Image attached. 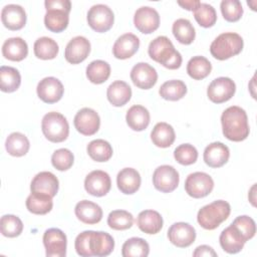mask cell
I'll list each match as a JSON object with an SVG mask.
<instances>
[{
    "mask_svg": "<svg viewBox=\"0 0 257 257\" xmlns=\"http://www.w3.org/2000/svg\"><path fill=\"white\" fill-rule=\"evenodd\" d=\"M74 248L82 257L107 256L114 248L113 238L102 231H83L75 238Z\"/></svg>",
    "mask_w": 257,
    "mask_h": 257,
    "instance_id": "6da1fadb",
    "label": "cell"
},
{
    "mask_svg": "<svg viewBox=\"0 0 257 257\" xmlns=\"http://www.w3.org/2000/svg\"><path fill=\"white\" fill-rule=\"evenodd\" d=\"M223 135L230 141L242 142L249 136V124L246 111L237 105L226 108L221 115Z\"/></svg>",
    "mask_w": 257,
    "mask_h": 257,
    "instance_id": "7a4b0ae2",
    "label": "cell"
},
{
    "mask_svg": "<svg viewBox=\"0 0 257 257\" xmlns=\"http://www.w3.org/2000/svg\"><path fill=\"white\" fill-rule=\"evenodd\" d=\"M148 53L150 57L168 69H177L182 64V55L175 49L167 36H158L151 41Z\"/></svg>",
    "mask_w": 257,
    "mask_h": 257,
    "instance_id": "3957f363",
    "label": "cell"
},
{
    "mask_svg": "<svg viewBox=\"0 0 257 257\" xmlns=\"http://www.w3.org/2000/svg\"><path fill=\"white\" fill-rule=\"evenodd\" d=\"M44 5L46 8L45 27L55 33L65 30L69 22L71 2L69 0H46Z\"/></svg>",
    "mask_w": 257,
    "mask_h": 257,
    "instance_id": "277c9868",
    "label": "cell"
},
{
    "mask_svg": "<svg viewBox=\"0 0 257 257\" xmlns=\"http://www.w3.org/2000/svg\"><path fill=\"white\" fill-rule=\"evenodd\" d=\"M230 213V204L223 200H217L199 210L197 221L202 228L206 230H214L227 220Z\"/></svg>",
    "mask_w": 257,
    "mask_h": 257,
    "instance_id": "5b68a950",
    "label": "cell"
},
{
    "mask_svg": "<svg viewBox=\"0 0 257 257\" xmlns=\"http://www.w3.org/2000/svg\"><path fill=\"white\" fill-rule=\"evenodd\" d=\"M243 45V38L238 33L225 32L214 39L210 46V52L216 59L226 60L239 54Z\"/></svg>",
    "mask_w": 257,
    "mask_h": 257,
    "instance_id": "8992f818",
    "label": "cell"
},
{
    "mask_svg": "<svg viewBox=\"0 0 257 257\" xmlns=\"http://www.w3.org/2000/svg\"><path fill=\"white\" fill-rule=\"evenodd\" d=\"M44 137L52 143H61L69 135V124L65 116L56 111L46 113L41 121Z\"/></svg>",
    "mask_w": 257,
    "mask_h": 257,
    "instance_id": "52a82bcc",
    "label": "cell"
},
{
    "mask_svg": "<svg viewBox=\"0 0 257 257\" xmlns=\"http://www.w3.org/2000/svg\"><path fill=\"white\" fill-rule=\"evenodd\" d=\"M87 23L96 32L108 31L114 21L112 10L104 4H96L89 8L87 12Z\"/></svg>",
    "mask_w": 257,
    "mask_h": 257,
    "instance_id": "ba28073f",
    "label": "cell"
},
{
    "mask_svg": "<svg viewBox=\"0 0 257 257\" xmlns=\"http://www.w3.org/2000/svg\"><path fill=\"white\" fill-rule=\"evenodd\" d=\"M214 188L212 177L204 172H195L190 174L185 181L186 193L195 198L200 199L208 196Z\"/></svg>",
    "mask_w": 257,
    "mask_h": 257,
    "instance_id": "9c48e42d",
    "label": "cell"
},
{
    "mask_svg": "<svg viewBox=\"0 0 257 257\" xmlns=\"http://www.w3.org/2000/svg\"><path fill=\"white\" fill-rule=\"evenodd\" d=\"M180 177L178 171L169 165L158 167L153 174V184L162 193H171L179 185Z\"/></svg>",
    "mask_w": 257,
    "mask_h": 257,
    "instance_id": "30bf717a",
    "label": "cell"
},
{
    "mask_svg": "<svg viewBox=\"0 0 257 257\" xmlns=\"http://www.w3.org/2000/svg\"><path fill=\"white\" fill-rule=\"evenodd\" d=\"M236 91L235 82L225 76L215 78L207 88V95L214 103H222L228 101Z\"/></svg>",
    "mask_w": 257,
    "mask_h": 257,
    "instance_id": "8fae6325",
    "label": "cell"
},
{
    "mask_svg": "<svg viewBox=\"0 0 257 257\" xmlns=\"http://www.w3.org/2000/svg\"><path fill=\"white\" fill-rule=\"evenodd\" d=\"M43 245L47 257H64L66 255V235L57 228H50L43 234Z\"/></svg>",
    "mask_w": 257,
    "mask_h": 257,
    "instance_id": "7c38bea8",
    "label": "cell"
},
{
    "mask_svg": "<svg viewBox=\"0 0 257 257\" xmlns=\"http://www.w3.org/2000/svg\"><path fill=\"white\" fill-rule=\"evenodd\" d=\"M74 126L78 133L83 136L94 135L100 125L98 113L89 107H83L78 110L73 119Z\"/></svg>",
    "mask_w": 257,
    "mask_h": 257,
    "instance_id": "4fadbf2b",
    "label": "cell"
},
{
    "mask_svg": "<svg viewBox=\"0 0 257 257\" xmlns=\"http://www.w3.org/2000/svg\"><path fill=\"white\" fill-rule=\"evenodd\" d=\"M134 24L136 28L144 34L153 33L160 26V15L158 11L153 7H140L135 12Z\"/></svg>",
    "mask_w": 257,
    "mask_h": 257,
    "instance_id": "5bb4252c",
    "label": "cell"
},
{
    "mask_svg": "<svg viewBox=\"0 0 257 257\" xmlns=\"http://www.w3.org/2000/svg\"><path fill=\"white\" fill-rule=\"evenodd\" d=\"M111 188L109 175L101 170L90 172L84 180L85 191L94 197L105 196Z\"/></svg>",
    "mask_w": 257,
    "mask_h": 257,
    "instance_id": "9a60e30c",
    "label": "cell"
},
{
    "mask_svg": "<svg viewBox=\"0 0 257 257\" xmlns=\"http://www.w3.org/2000/svg\"><path fill=\"white\" fill-rule=\"evenodd\" d=\"M168 238L173 245L179 248H186L194 243L196 230L189 223L177 222L169 228Z\"/></svg>",
    "mask_w": 257,
    "mask_h": 257,
    "instance_id": "2e32d148",
    "label": "cell"
},
{
    "mask_svg": "<svg viewBox=\"0 0 257 257\" xmlns=\"http://www.w3.org/2000/svg\"><path fill=\"white\" fill-rule=\"evenodd\" d=\"M37 95L46 103H54L61 99L64 88L59 79L53 76H48L41 79L37 84Z\"/></svg>",
    "mask_w": 257,
    "mask_h": 257,
    "instance_id": "e0dca14e",
    "label": "cell"
},
{
    "mask_svg": "<svg viewBox=\"0 0 257 257\" xmlns=\"http://www.w3.org/2000/svg\"><path fill=\"white\" fill-rule=\"evenodd\" d=\"M131 79L137 87L150 89L157 83L158 73L149 63L139 62L131 70Z\"/></svg>",
    "mask_w": 257,
    "mask_h": 257,
    "instance_id": "ac0fdd59",
    "label": "cell"
},
{
    "mask_svg": "<svg viewBox=\"0 0 257 257\" xmlns=\"http://www.w3.org/2000/svg\"><path fill=\"white\" fill-rule=\"evenodd\" d=\"M90 52V42L84 36L73 37L66 45L64 56L71 64H78L86 59Z\"/></svg>",
    "mask_w": 257,
    "mask_h": 257,
    "instance_id": "d6986e66",
    "label": "cell"
},
{
    "mask_svg": "<svg viewBox=\"0 0 257 257\" xmlns=\"http://www.w3.org/2000/svg\"><path fill=\"white\" fill-rule=\"evenodd\" d=\"M59 188L58 179L51 172H40L31 181V193H41L52 198L56 196Z\"/></svg>",
    "mask_w": 257,
    "mask_h": 257,
    "instance_id": "ffe728a7",
    "label": "cell"
},
{
    "mask_svg": "<svg viewBox=\"0 0 257 257\" xmlns=\"http://www.w3.org/2000/svg\"><path fill=\"white\" fill-rule=\"evenodd\" d=\"M26 12L24 8L17 4H8L2 8L1 20L3 25L9 30H19L26 23Z\"/></svg>",
    "mask_w": 257,
    "mask_h": 257,
    "instance_id": "44dd1931",
    "label": "cell"
},
{
    "mask_svg": "<svg viewBox=\"0 0 257 257\" xmlns=\"http://www.w3.org/2000/svg\"><path fill=\"white\" fill-rule=\"evenodd\" d=\"M140 47V39L133 33L120 35L112 46V54L117 59H126L132 57Z\"/></svg>",
    "mask_w": 257,
    "mask_h": 257,
    "instance_id": "7402d4cb",
    "label": "cell"
},
{
    "mask_svg": "<svg viewBox=\"0 0 257 257\" xmlns=\"http://www.w3.org/2000/svg\"><path fill=\"white\" fill-rule=\"evenodd\" d=\"M230 157L229 148L221 142H215L208 145L204 151V162L211 168H220L224 166Z\"/></svg>",
    "mask_w": 257,
    "mask_h": 257,
    "instance_id": "603a6c76",
    "label": "cell"
},
{
    "mask_svg": "<svg viewBox=\"0 0 257 257\" xmlns=\"http://www.w3.org/2000/svg\"><path fill=\"white\" fill-rule=\"evenodd\" d=\"M219 241L222 249L229 254L240 252L246 243V240L233 225H230L221 232Z\"/></svg>",
    "mask_w": 257,
    "mask_h": 257,
    "instance_id": "cb8c5ba5",
    "label": "cell"
},
{
    "mask_svg": "<svg viewBox=\"0 0 257 257\" xmlns=\"http://www.w3.org/2000/svg\"><path fill=\"white\" fill-rule=\"evenodd\" d=\"M75 216L84 224H96L102 218V210L97 204L88 201L82 200L75 205L74 208Z\"/></svg>",
    "mask_w": 257,
    "mask_h": 257,
    "instance_id": "d4e9b609",
    "label": "cell"
},
{
    "mask_svg": "<svg viewBox=\"0 0 257 257\" xmlns=\"http://www.w3.org/2000/svg\"><path fill=\"white\" fill-rule=\"evenodd\" d=\"M116 185L121 193L125 195L135 194L141 186L140 173L133 168L120 170L116 176Z\"/></svg>",
    "mask_w": 257,
    "mask_h": 257,
    "instance_id": "484cf974",
    "label": "cell"
},
{
    "mask_svg": "<svg viewBox=\"0 0 257 257\" xmlns=\"http://www.w3.org/2000/svg\"><path fill=\"white\" fill-rule=\"evenodd\" d=\"M163 218L155 210L142 211L137 219V225L146 234H157L163 228Z\"/></svg>",
    "mask_w": 257,
    "mask_h": 257,
    "instance_id": "4316f807",
    "label": "cell"
},
{
    "mask_svg": "<svg viewBox=\"0 0 257 257\" xmlns=\"http://www.w3.org/2000/svg\"><path fill=\"white\" fill-rule=\"evenodd\" d=\"M2 54L6 59L21 61L28 54L27 43L21 37L8 38L2 45Z\"/></svg>",
    "mask_w": 257,
    "mask_h": 257,
    "instance_id": "83f0119b",
    "label": "cell"
},
{
    "mask_svg": "<svg viewBox=\"0 0 257 257\" xmlns=\"http://www.w3.org/2000/svg\"><path fill=\"white\" fill-rule=\"evenodd\" d=\"M106 96L113 106H122L131 99L132 88L126 82L122 80H115L108 85Z\"/></svg>",
    "mask_w": 257,
    "mask_h": 257,
    "instance_id": "f1b7e54d",
    "label": "cell"
},
{
    "mask_svg": "<svg viewBox=\"0 0 257 257\" xmlns=\"http://www.w3.org/2000/svg\"><path fill=\"white\" fill-rule=\"evenodd\" d=\"M150 112L143 105H133L128 108L125 115V120L127 125L137 132H142L146 130L150 123Z\"/></svg>",
    "mask_w": 257,
    "mask_h": 257,
    "instance_id": "f546056e",
    "label": "cell"
},
{
    "mask_svg": "<svg viewBox=\"0 0 257 257\" xmlns=\"http://www.w3.org/2000/svg\"><path fill=\"white\" fill-rule=\"evenodd\" d=\"M176 135L173 126L167 122H158L152 133L151 140L159 148H169L175 142Z\"/></svg>",
    "mask_w": 257,
    "mask_h": 257,
    "instance_id": "4dcf8cb0",
    "label": "cell"
},
{
    "mask_svg": "<svg viewBox=\"0 0 257 257\" xmlns=\"http://www.w3.org/2000/svg\"><path fill=\"white\" fill-rule=\"evenodd\" d=\"M53 207L52 197L41 193H31L26 199L27 210L35 215H45Z\"/></svg>",
    "mask_w": 257,
    "mask_h": 257,
    "instance_id": "1f68e13d",
    "label": "cell"
},
{
    "mask_svg": "<svg viewBox=\"0 0 257 257\" xmlns=\"http://www.w3.org/2000/svg\"><path fill=\"white\" fill-rule=\"evenodd\" d=\"M5 148L9 155L13 157H22L28 153L30 143L25 135L15 132L7 137Z\"/></svg>",
    "mask_w": 257,
    "mask_h": 257,
    "instance_id": "d6a6232c",
    "label": "cell"
},
{
    "mask_svg": "<svg viewBox=\"0 0 257 257\" xmlns=\"http://www.w3.org/2000/svg\"><path fill=\"white\" fill-rule=\"evenodd\" d=\"M33 50L34 54L37 58L43 59V60H48V59H53L56 57L59 51L58 44L56 43L55 40H53L50 37L43 36L38 38L33 45Z\"/></svg>",
    "mask_w": 257,
    "mask_h": 257,
    "instance_id": "836d02e7",
    "label": "cell"
},
{
    "mask_svg": "<svg viewBox=\"0 0 257 257\" xmlns=\"http://www.w3.org/2000/svg\"><path fill=\"white\" fill-rule=\"evenodd\" d=\"M110 75V66L104 60H93L86 67V77L94 84L103 83Z\"/></svg>",
    "mask_w": 257,
    "mask_h": 257,
    "instance_id": "e575fe53",
    "label": "cell"
},
{
    "mask_svg": "<svg viewBox=\"0 0 257 257\" xmlns=\"http://www.w3.org/2000/svg\"><path fill=\"white\" fill-rule=\"evenodd\" d=\"M159 93L166 100L177 101L185 96L187 93V86L182 80L172 79L161 85Z\"/></svg>",
    "mask_w": 257,
    "mask_h": 257,
    "instance_id": "d590c367",
    "label": "cell"
},
{
    "mask_svg": "<svg viewBox=\"0 0 257 257\" xmlns=\"http://www.w3.org/2000/svg\"><path fill=\"white\" fill-rule=\"evenodd\" d=\"M175 38L182 44H191L196 36V31L192 23L185 18H179L173 23L172 27Z\"/></svg>",
    "mask_w": 257,
    "mask_h": 257,
    "instance_id": "8d00e7d4",
    "label": "cell"
},
{
    "mask_svg": "<svg viewBox=\"0 0 257 257\" xmlns=\"http://www.w3.org/2000/svg\"><path fill=\"white\" fill-rule=\"evenodd\" d=\"M212 70L211 62L204 56L192 57L187 64V72L193 79L201 80L207 77Z\"/></svg>",
    "mask_w": 257,
    "mask_h": 257,
    "instance_id": "74e56055",
    "label": "cell"
},
{
    "mask_svg": "<svg viewBox=\"0 0 257 257\" xmlns=\"http://www.w3.org/2000/svg\"><path fill=\"white\" fill-rule=\"evenodd\" d=\"M21 83L19 71L11 66L0 67V88L4 92H13L18 89Z\"/></svg>",
    "mask_w": 257,
    "mask_h": 257,
    "instance_id": "f35d334b",
    "label": "cell"
},
{
    "mask_svg": "<svg viewBox=\"0 0 257 257\" xmlns=\"http://www.w3.org/2000/svg\"><path fill=\"white\" fill-rule=\"evenodd\" d=\"M150 252V246L146 240L139 237L127 239L121 247L123 257H147Z\"/></svg>",
    "mask_w": 257,
    "mask_h": 257,
    "instance_id": "ab89813d",
    "label": "cell"
},
{
    "mask_svg": "<svg viewBox=\"0 0 257 257\" xmlns=\"http://www.w3.org/2000/svg\"><path fill=\"white\" fill-rule=\"evenodd\" d=\"M87 154L95 162H106L112 156V148L110 144L104 140H93L87 145Z\"/></svg>",
    "mask_w": 257,
    "mask_h": 257,
    "instance_id": "60d3db41",
    "label": "cell"
},
{
    "mask_svg": "<svg viewBox=\"0 0 257 257\" xmlns=\"http://www.w3.org/2000/svg\"><path fill=\"white\" fill-rule=\"evenodd\" d=\"M0 230L3 236L8 238H14L22 233L23 223L20 218L15 215H4L1 217Z\"/></svg>",
    "mask_w": 257,
    "mask_h": 257,
    "instance_id": "b9f144b4",
    "label": "cell"
},
{
    "mask_svg": "<svg viewBox=\"0 0 257 257\" xmlns=\"http://www.w3.org/2000/svg\"><path fill=\"white\" fill-rule=\"evenodd\" d=\"M134 224L133 215L125 210H114L108 214L107 225L113 230H126Z\"/></svg>",
    "mask_w": 257,
    "mask_h": 257,
    "instance_id": "7bdbcfd3",
    "label": "cell"
},
{
    "mask_svg": "<svg viewBox=\"0 0 257 257\" xmlns=\"http://www.w3.org/2000/svg\"><path fill=\"white\" fill-rule=\"evenodd\" d=\"M194 17L198 24L205 28L212 27L217 21L215 8L207 3H200L198 8L194 11Z\"/></svg>",
    "mask_w": 257,
    "mask_h": 257,
    "instance_id": "ee69618b",
    "label": "cell"
},
{
    "mask_svg": "<svg viewBox=\"0 0 257 257\" xmlns=\"http://www.w3.org/2000/svg\"><path fill=\"white\" fill-rule=\"evenodd\" d=\"M220 8L224 19L228 22H236L243 15L242 4L239 0H223Z\"/></svg>",
    "mask_w": 257,
    "mask_h": 257,
    "instance_id": "f6af8a7d",
    "label": "cell"
},
{
    "mask_svg": "<svg viewBox=\"0 0 257 257\" xmlns=\"http://www.w3.org/2000/svg\"><path fill=\"white\" fill-rule=\"evenodd\" d=\"M174 157L179 164L189 166L197 161L198 151L193 145L183 144L175 149Z\"/></svg>",
    "mask_w": 257,
    "mask_h": 257,
    "instance_id": "bcb514c9",
    "label": "cell"
},
{
    "mask_svg": "<svg viewBox=\"0 0 257 257\" xmlns=\"http://www.w3.org/2000/svg\"><path fill=\"white\" fill-rule=\"evenodd\" d=\"M231 225H233L239 231V233L243 236L246 242L255 236L256 224L254 220L249 216H246V215L238 216L232 222Z\"/></svg>",
    "mask_w": 257,
    "mask_h": 257,
    "instance_id": "7dc6e473",
    "label": "cell"
},
{
    "mask_svg": "<svg viewBox=\"0 0 257 257\" xmlns=\"http://www.w3.org/2000/svg\"><path fill=\"white\" fill-rule=\"evenodd\" d=\"M74 157L68 149H58L51 156L52 166L58 171H66L73 165Z\"/></svg>",
    "mask_w": 257,
    "mask_h": 257,
    "instance_id": "c3c4849f",
    "label": "cell"
},
{
    "mask_svg": "<svg viewBox=\"0 0 257 257\" xmlns=\"http://www.w3.org/2000/svg\"><path fill=\"white\" fill-rule=\"evenodd\" d=\"M194 257H202V256H213L216 257L217 253L214 251V249L208 245H201L196 248V250L193 253Z\"/></svg>",
    "mask_w": 257,
    "mask_h": 257,
    "instance_id": "681fc988",
    "label": "cell"
},
{
    "mask_svg": "<svg viewBox=\"0 0 257 257\" xmlns=\"http://www.w3.org/2000/svg\"><path fill=\"white\" fill-rule=\"evenodd\" d=\"M200 1L198 0H185V1H178V4L183 7L184 9L186 10H189V11H195L198 6L200 5Z\"/></svg>",
    "mask_w": 257,
    "mask_h": 257,
    "instance_id": "f907efd6",
    "label": "cell"
},
{
    "mask_svg": "<svg viewBox=\"0 0 257 257\" xmlns=\"http://www.w3.org/2000/svg\"><path fill=\"white\" fill-rule=\"evenodd\" d=\"M255 187H256V186H255V184H254V185H253V187H252V188H251V190H250V194H252V196H254V195H255V193H254V191H255ZM250 201H251L252 205H253V206H255V198H251V199H250Z\"/></svg>",
    "mask_w": 257,
    "mask_h": 257,
    "instance_id": "816d5d0a",
    "label": "cell"
}]
</instances>
